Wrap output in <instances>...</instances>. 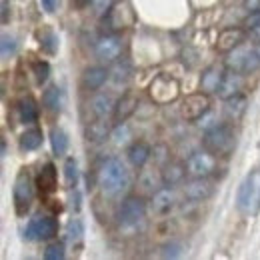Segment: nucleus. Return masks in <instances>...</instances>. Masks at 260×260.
<instances>
[{
  "label": "nucleus",
  "instance_id": "obj_39",
  "mask_svg": "<svg viewBox=\"0 0 260 260\" xmlns=\"http://www.w3.org/2000/svg\"><path fill=\"white\" fill-rule=\"evenodd\" d=\"M114 142L116 144H124V142H128V136H130V128L124 124V122H118V126L114 128Z\"/></svg>",
  "mask_w": 260,
  "mask_h": 260
},
{
  "label": "nucleus",
  "instance_id": "obj_1",
  "mask_svg": "<svg viewBox=\"0 0 260 260\" xmlns=\"http://www.w3.org/2000/svg\"><path fill=\"white\" fill-rule=\"evenodd\" d=\"M98 186L102 194L108 198H116L130 186V174L122 160L118 158H108L102 164L100 174H98Z\"/></svg>",
  "mask_w": 260,
  "mask_h": 260
},
{
  "label": "nucleus",
  "instance_id": "obj_47",
  "mask_svg": "<svg viewBox=\"0 0 260 260\" xmlns=\"http://www.w3.org/2000/svg\"><path fill=\"white\" fill-rule=\"evenodd\" d=\"M72 206H74V210H80V194H78V190H74V194H72Z\"/></svg>",
  "mask_w": 260,
  "mask_h": 260
},
{
  "label": "nucleus",
  "instance_id": "obj_4",
  "mask_svg": "<svg viewBox=\"0 0 260 260\" xmlns=\"http://www.w3.org/2000/svg\"><path fill=\"white\" fill-rule=\"evenodd\" d=\"M146 214V204L140 196H128L122 200V204L118 206V224L122 228H134L138 226V222L144 220Z\"/></svg>",
  "mask_w": 260,
  "mask_h": 260
},
{
  "label": "nucleus",
  "instance_id": "obj_21",
  "mask_svg": "<svg viewBox=\"0 0 260 260\" xmlns=\"http://www.w3.org/2000/svg\"><path fill=\"white\" fill-rule=\"evenodd\" d=\"M222 74H224V72H220L216 66L206 68V72L202 74V80H200V90H202V92H206V94L216 92V90H218V86H220Z\"/></svg>",
  "mask_w": 260,
  "mask_h": 260
},
{
  "label": "nucleus",
  "instance_id": "obj_13",
  "mask_svg": "<svg viewBox=\"0 0 260 260\" xmlns=\"http://www.w3.org/2000/svg\"><path fill=\"white\" fill-rule=\"evenodd\" d=\"M176 204V194L172 188H160L152 194V200H150V208L154 214L158 216H164V214H170V210L174 208Z\"/></svg>",
  "mask_w": 260,
  "mask_h": 260
},
{
  "label": "nucleus",
  "instance_id": "obj_10",
  "mask_svg": "<svg viewBox=\"0 0 260 260\" xmlns=\"http://www.w3.org/2000/svg\"><path fill=\"white\" fill-rule=\"evenodd\" d=\"M240 88H242V72H236V70H230L222 74V80H220V86H218V96L222 100L240 94Z\"/></svg>",
  "mask_w": 260,
  "mask_h": 260
},
{
  "label": "nucleus",
  "instance_id": "obj_32",
  "mask_svg": "<svg viewBox=\"0 0 260 260\" xmlns=\"http://www.w3.org/2000/svg\"><path fill=\"white\" fill-rule=\"evenodd\" d=\"M18 50V40L12 34H2V42H0V52L2 58H12Z\"/></svg>",
  "mask_w": 260,
  "mask_h": 260
},
{
  "label": "nucleus",
  "instance_id": "obj_26",
  "mask_svg": "<svg viewBox=\"0 0 260 260\" xmlns=\"http://www.w3.org/2000/svg\"><path fill=\"white\" fill-rule=\"evenodd\" d=\"M40 144H42V132L38 128L26 130V132L20 136V150H22V152L36 150Z\"/></svg>",
  "mask_w": 260,
  "mask_h": 260
},
{
  "label": "nucleus",
  "instance_id": "obj_44",
  "mask_svg": "<svg viewBox=\"0 0 260 260\" xmlns=\"http://www.w3.org/2000/svg\"><path fill=\"white\" fill-rule=\"evenodd\" d=\"M8 14H10V2L8 0H2V24L8 22Z\"/></svg>",
  "mask_w": 260,
  "mask_h": 260
},
{
  "label": "nucleus",
  "instance_id": "obj_34",
  "mask_svg": "<svg viewBox=\"0 0 260 260\" xmlns=\"http://www.w3.org/2000/svg\"><path fill=\"white\" fill-rule=\"evenodd\" d=\"M32 70H34V78H36V84H44L46 80H48V76H50V64L48 62H44V60H36L32 64Z\"/></svg>",
  "mask_w": 260,
  "mask_h": 260
},
{
  "label": "nucleus",
  "instance_id": "obj_42",
  "mask_svg": "<svg viewBox=\"0 0 260 260\" xmlns=\"http://www.w3.org/2000/svg\"><path fill=\"white\" fill-rule=\"evenodd\" d=\"M198 124H200L202 128H206V130L214 126V124H212V114H210V110H208V112H206V114H204V116L198 120Z\"/></svg>",
  "mask_w": 260,
  "mask_h": 260
},
{
  "label": "nucleus",
  "instance_id": "obj_45",
  "mask_svg": "<svg viewBox=\"0 0 260 260\" xmlns=\"http://www.w3.org/2000/svg\"><path fill=\"white\" fill-rule=\"evenodd\" d=\"M42 2V8L48 12V14H52L54 10H56V0H40Z\"/></svg>",
  "mask_w": 260,
  "mask_h": 260
},
{
  "label": "nucleus",
  "instance_id": "obj_49",
  "mask_svg": "<svg viewBox=\"0 0 260 260\" xmlns=\"http://www.w3.org/2000/svg\"><path fill=\"white\" fill-rule=\"evenodd\" d=\"M2 156H6V142L2 140Z\"/></svg>",
  "mask_w": 260,
  "mask_h": 260
},
{
  "label": "nucleus",
  "instance_id": "obj_9",
  "mask_svg": "<svg viewBox=\"0 0 260 260\" xmlns=\"http://www.w3.org/2000/svg\"><path fill=\"white\" fill-rule=\"evenodd\" d=\"M36 188L40 196H48L52 192H56L58 188V178H56V166L52 162L44 164L36 176Z\"/></svg>",
  "mask_w": 260,
  "mask_h": 260
},
{
  "label": "nucleus",
  "instance_id": "obj_8",
  "mask_svg": "<svg viewBox=\"0 0 260 260\" xmlns=\"http://www.w3.org/2000/svg\"><path fill=\"white\" fill-rule=\"evenodd\" d=\"M122 52V40L116 36V34H106V36H100L94 44V54H96L100 60L104 62H112L120 56Z\"/></svg>",
  "mask_w": 260,
  "mask_h": 260
},
{
  "label": "nucleus",
  "instance_id": "obj_16",
  "mask_svg": "<svg viewBox=\"0 0 260 260\" xmlns=\"http://www.w3.org/2000/svg\"><path fill=\"white\" fill-rule=\"evenodd\" d=\"M114 108H116V102L112 100L110 94H96L90 102V110L96 118H110L114 116Z\"/></svg>",
  "mask_w": 260,
  "mask_h": 260
},
{
  "label": "nucleus",
  "instance_id": "obj_38",
  "mask_svg": "<svg viewBox=\"0 0 260 260\" xmlns=\"http://www.w3.org/2000/svg\"><path fill=\"white\" fill-rule=\"evenodd\" d=\"M92 10L96 16H106L110 12V8L114 6V0H92Z\"/></svg>",
  "mask_w": 260,
  "mask_h": 260
},
{
  "label": "nucleus",
  "instance_id": "obj_37",
  "mask_svg": "<svg viewBox=\"0 0 260 260\" xmlns=\"http://www.w3.org/2000/svg\"><path fill=\"white\" fill-rule=\"evenodd\" d=\"M44 258L46 260H60L64 258V244L62 242H54L44 250Z\"/></svg>",
  "mask_w": 260,
  "mask_h": 260
},
{
  "label": "nucleus",
  "instance_id": "obj_15",
  "mask_svg": "<svg viewBox=\"0 0 260 260\" xmlns=\"http://www.w3.org/2000/svg\"><path fill=\"white\" fill-rule=\"evenodd\" d=\"M168 88H178V82L170 76H158L150 86V94L156 102H170L176 98L178 92H172V90L168 92Z\"/></svg>",
  "mask_w": 260,
  "mask_h": 260
},
{
  "label": "nucleus",
  "instance_id": "obj_43",
  "mask_svg": "<svg viewBox=\"0 0 260 260\" xmlns=\"http://www.w3.org/2000/svg\"><path fill=\"white\" fill-rule=\"evenodd\" d=\"M244 10L246 12H258L260 0H244Z\"/></svg>",
  "mask_w": 260,
  "mask_h": 260
},
{
  "label": "nucleus",
  "instance_id": "obj_5",
  "mask_svg": "<svg viewBox=\"0 0 260 260\" xmlns=\"http://www.w3.org/2000/svg\"><path fill=\"white\" fill-rule=\"evenodd\" d=\"M32 182H30V174L26 170H20L16 180H14V186H12V198H14V208H16V214H26V210L30 208V202H32Z\"/></svg>",
  "mask_w": 260,
  "mask_h": 260
},
{
  "label": "nucleus",
  "instance_id": "obj_25",
  "mask_svg": "<svg viewBox=\"0 0 260 260\" xmlns=\"http://www.w3.org/2000/svg\"><path fill=\"white\" fill-rule=\"evenodd\" d=\"M58 232V222L52 216H40L38 222V240H50Z\"/></svg>",
  "mask_w": 260,
  "mask_h": 260
},
{
  "label": "nucleus",
  "instance_id": "obj_17",
  "mask_svg": "<svg viewBox=\"0 0 260 260\" xmlns=\"http://www.w3.org/2000/svg\"><path fill=\"white\" fill-rule=\"evenodd\" d=\"M136 106H138V98L134 96L132 92H126L124 96L116 102L114 120H116V122H124L128 116H132V114L136 112Z\"/></svg>",
  "mask_w": 260,
  "mask_h": 260
},
{
  "label": "nucleus",
  "instance_id": "obj_40",
  "mask_svg": "<svg viewBox=\"0 0 260 260\" xmlns=\"http://www.w3.org/2000/svg\"><path fill=\"white\" fill-rule=\"evenodd\" d=\"M38 222H40V216H34L26 224V230H24V238L26 240H38Z\"/></svg>",
  "mask_w": 260,
  "mask_h": 260
},
{
  "label": "nucleus",
  "instance_id": "obj_48",
  "mask_svg": "<svg viewBox=\"0 0 260 260\" xmlns=\"http://www.w3.org/2000/svg\"><path fill=\"white\" fill-rule=\"evenodd\" d=\"M92 0H72V4H74V8H84L86 4H90Z\"/></svg>",
  "mask_w": 260,
  "mask_h": 260
},
{
  "label": "nucleus",
  "instance_id": "obj_22",
  "mask_svg": "<svg viewBox=\"0 0 260 260\" xmlns=\"http://www.w3.org/2000/svg\"><path fill=\"white\" fill-rule=\"evenodd\" d=\"M18 118L22 124H34L38 120V106L30 96L18 102Z\"/></svg>",
  "mask_w": 260,
  "mask_h": 260
},
{
  "label": "nucleus",
  "instance_id": "obj_20",
  "mask_svg": "<svg viewBox=\"0 0 260 260\" xmlns=\"http://www.w3.org/2000/svg\"><path fill=\"white\" fill-rule=\"evenodd\" d=\"M150 146L144 142V140H136L132 146L128 148V160L136 168H140V166H144V164L148 162V158H150Z\"/></svg>",
  "mask_w": 260,
  "mask_h": 260
},
{
  "label": "nucleus",
  "instance_id": "obj_24",
  "mask_svg": "<svg viewBox=\"0 0 260 260\" xmlns=\"http://www.w3.org/2000/svg\"><path fill=\"white\" fill-rule=\"evenodd\" d=\"M50 146H52V152L56 156H64L66 150H68V136L62 128H52L50 130Z\"/></svg>",
  "mask_w": 260,
  "mask_h": 260
},
{
  "label": "nucleus",
  "instance_id": "obj_27",
  "mask_svg": "<svg viewBox=\"0 0 260 260\" xmlns=\"http://www.w3.org/2000/svg\"><path fill=\"white\" fill-rule=\"evenodd\" d=\"M42 104H44L46 110H50V112H58L60 106H62V94H60V90H58L56 86L46 88L44 94H42Z\"/></svg>",
  "mask_w": 260,
  "mask_h": 260
},
{
  "label": "nucleus",
  "instance_id": "obj_36",
  "mask_svg": "<svg viewBox=\"0 0 260 260\" xmlns=\"http://www.w3.org/2000/svg\"><path fill=\"white\" fill-rule=\"evenodd\" d=\"M182 254V244L172 240V242H166L162 248H160V256L162 258H178Z\"/></svg>",
  "mask_w": 260,
  "mask_h": 260
},
{
  "label": "nucleus",
  "instance_id": "obj_33",
  "mask_svg": "<svg viewBox=\"0 0 260 260\" xmlns=\"http://www.w3.org/2000/svg\"><path fill=\"white\" fill-rule=\"evenodd\" d=\"M82 234H84V224H82V220L80 218H72L70 222H68V226H66V240L68 242H78L80 238H82Z\"/></svg>",
  "mask_w": 260,
  "mask_h": 260
},
{
  "label": "nucleus",
  "instance_id": "obj_3",
  "mask_svg": "<svg viewBox=\"0 0 260 260\" xmlns=\"http://www.w3.org/2000/svg\"><path fill=\"white\" fill-rule=\"evenodd\" d=\"M202 146L214 156H226L234 146V132L228 124H214L212 128L206 130Z\"/></svg>",
  "mask_w": 260,
  "mask_h": 260
},
{
  "label": "nucleus",
  "instance_id": "obj_14",
  "mask_svg": "<svg viewBox=\"0 0 260 260\" xmlns=\"http://www.w3.org/2000/svg\"><path fill=\"white\" fill-rule=\"evenodd\" d=\"M132 22V12L124 4H118V6H112L110 12L104 16V24H108L110 30H124Z\"/></svg>",
  "mask_w": 260,
  "mask_h": 260
},
{
  "label": "nucleus",
  "instance_id": "obj_6",
  "mask_svg": "<svg viewBox=\"0 0 260 260\" xmlns=\"http://www.w3.org/2000/svg\"><path fill=\"white\" fill-rule=\"evenodd\" d=\"M208 110H210V98L202 90L194 92V94H188L180 104V116L184 120H190V122L200 120Z\"/></svg>",
  "mask_w": 260,
  "mask_h": 260
},
{
  "label": "nucleus",
  "instance_id": "obj_12",
  "mask_svg": "<svg viewBox=\"0 0 260 260\" xmlns=\"http://www.w3.org/2000/svg\"><path fill=\"white\" fill-rule=\"evenodd\" d=\"M246 38V32L242 28H224L222 32L218 34V40H216V50L222 52V54H228L232 52L236 46H240Z\"/></svg>",
  "mask_w": 260,
  "mask_h": 260
},
{
  "label": "nucleus",
  "instance_id": "obj_28",
  "mask_svg": "<svg viewBox=\"0 0 260 260\" xmlns=\"http://www.w3.org/2000/svg\"><path fill=\"white\" fill-rule=\"evenodd\" d=\"M244 112H246V96L236 94V96L228 98L226 100V114L230 116V118L238 120Z\"/></svg>",
  "mask_w": 260,
  "mask_h": 260
},
{
  "label": "nucleus",
  "instance_id": "obj_23",
  "mask_svg": "<svg viewBox=\"0 0 260 260\" xmlns=\"http://www.w3.org/2000/svg\"><path fill=\"white\" fill-rule=\"evenodd\" d=\"M184 174H186V168H184L182 164H178V162L166 164L162 170V174H160V176H162V184H166V186H174V184L182 182Z\"/></svg>",
  "mask_w": 260,
  "mask_h": 260
},
{
  "label": "nucleus",
  "instance_id": "obj_11",
  "mask_svg": "<svg viewBox=\"0 0 260 260\" xmlns=\"http://www.w3.org/2000/svg\"><path fill=\"white\" fill-rule=\"evenodd\" d=\"M214 192V186L208 178H194L184 186V196L192 202H204Z\"/></svg>",
  "mask_w": 260,
  "mask_h": 260
},
{
  "label": "nucleus",
  "instance_id": "obj_30",
  "mask_svg": "<svg viewBox=\"0 0 260 260\" xmlns=\"http://www.w3.org/2000/svg\"><path fill=\"white\" fill-rule=\"evenodd\" d=\"M38 38H40V46H42L44 52H48V54H54L56 52V48H58V36L52 32L50 28H42L38 32Z\"/></svg>",
  "mask_w": 260,
  "mask_h": 260
},
{
  "label": "nucleus",
  "instance_id": "obj_35",
  "mask_svg": "<svg viewBox=\"0 0 260 260\" xmlns=\"http://www.w3.org/2000/svg\"><path fill=\"white\" fill-rule=\"evenodd\" d=\"M158 182H162V176H156L154 170H142V174H140V184H142V188L154 192V188L158 186Z\"/></svg>",
  "mask_w": 260,
  "mask_h": 260
},
{
  "label": "nucleus",
  "instance_id": "obj_19",
  "mask_svg": "<svg viewBox=\"0 0 260 260\" xmlns=\"http://www.w3.org/2000/svg\"><path fill=\"white\" fill-rule=\"evenodd\" d=\"M110 132V126L106 122V118H96L94 122H88L84 128V136L88 142H102Z\"/></svg>",
  "mask_w": 260,
  "mask_h": 260
},
{
  "label": "nucleus",
  "instance_id": "obj_46",
  "mask_svg": "<svg viewBox=\"0 0 260 260\" xmlns=\"http://www.w3.org/2000/svg\"><path fill=\"white\" fill-rule=\"evenodd\" d=\"M248 38H250L252 42H258V44H260V24L248 30Z\"/></svg>",
  "mask_w": 260,
  "mask_h": 260
},
{
  "label": "nucleus",
  "instance_id": "obj_7",
  "mask_svg": "<svg viewBox=\"0 0 260 260\" xmlns=\"http://www.w3.org/2000/svg\"><path fill=\"white\" fill-rule=\"evenodd\" d=\"M214 170H216V156L210 154L208 150L196 152V154H192L188 158V162H186V172L192 178H208Z\"/></svg>",
  "mask_w": 260,
  "mask_h": 260
},
{
  "label": "nucleus",
  "instance_id": "obj_31",
  "mask_svg": "<svg viewBox=\"0 0 260 260\" xmlns=\"http://www.w3.org/2000/svg\"><path fill=\"white\" fill-rule=\"evenodd\" d=\"M64 180L68 188H76V184H78V162L72 156L66 158L64 162Z\"/></svg>",
  "mask_w": 260,
  "mask_h": 260
},
{
  "label": "nucleus",
  "instance_id": "obj_18",
  "mask_svg": "<svg viewBox=\"0 0 260 260\" xmlns=\"http://www.w3.org/2000/svg\"><path fill=\"white\" fill-rule=\"evenodd\" d=\"M106 78H108L106 68H102V66H90V68L82 74V84H84V88H88V90H98V88L106 82Z\"/></svg>",
  "mask_w": 260,
  "mask_h": 260
},
{
  "label": "nucleus",
  "instance_id": "obj_2",
  "mask_svg": "<svg viewBox=\"0 0 260 260\" xmlns=\"http://www.w3.org/2000/svg\"><path fill=\"white\" fill-rule=\"evenodd\" d=\"M236 206L244 214H256L260 210V172H250L238 186Z\"/></svg>",
  "mask_w": 260,
  "mask_h": 260
},
{
  "label": "nucleus",
  "instance_id": "obj_29",
  "mask_svg": "<svg viewBox=\"0 0 260 260\" xmlns=\"http://www.w3.org/2000/svg\"><path fill=\"white\" fill-rule=\"evenodd\" d=\"M130 74H132V70H130V64L126 60L116 62L110 70V78H112L114 84H126L130 80Z\"/></svg>",
  "mask_w": 260,
  "mask_h": 260
},
{
  "label": "nucleus",
  "instance_id": "obj_41",
  "mask_svg": "<svg viewBox=\"0 0 260 260\" xmlns=\"http://www.w3.org/2000/svg\"><path fill=\"white\" fill-rule=\"evenodd\" d=\"M260 24V10L258 12H248V16H246V20H244V28H254V26H258Z\"/></svg>",
  "mask_w": 260,
  "mask_h": 260
}]
</instances>
